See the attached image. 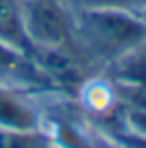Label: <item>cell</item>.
<instances>
[{
	"label": "cell",
	"mask_w": 146,
	"mask_h": 148,
	"mask_svg": "<svg viewBox=\"0 0 146 148\" xmlns=\"http://www.w3.org/2000/svg\"><path fill=\"white\" fill-rule=\"evenodd\" d=\"M0 40L30 58L32 42L24 28L20 0H0Z\"/></svg>",
	"instance_id": "obj_5"
},
{
	"label": "cell",
	"mask_w": 146,
	"mask_h": 148,
	"mask_svg": "<svg viewBox=\"0 0 146 148\" xmlns=\"http://www.w3.org/2000/svg\"><path fill=\"white\" fill-rule=\"evenodd\" d=\"M20 6L32 48L74 44L72 10L64 0H20Z\"/></svg>",
	"instance_id": "obj_2"
},
{
	"label": "cell",
	"mask_w": 146,
	"mask_h": 148,
	"mask_svg": "<svg viewBox=\"0 0 146 148\" xmlns=\"http://www.w3.org/2000/svg\"><path fill=\"white\" fill-rule=\"evenodd\" d=\"M0 128L32 132L40 130V112L14 88L0 84Z\"/></svg>",
	"instance_id": "obj_4"
},
{
	"label": "cell",
	"mask_w": 146,
	"mask_h": 148,
	"mask_svg": "<svg viewBox=\"0 0 146 148\" xmlns=\"http://www.w3.org/2000/svg\"><path fill=\"white\" fill-rule=\"evenodd\" d=\"M140 12H142V16L146 18V0H142V6H140Z\"/></svg>",
	"instance_id": "obj_8"
},
{
	"label": "cell",
	"mask_w": 146,
	"mask_h": 148,
	"mask_svg": "<svg viewBox=\"0 0 146 148\" xmlns=\"http://www.w3.org/2000/svg\"><path fill=\"white\" fill-rule=\"evenodd\" d=\"M6 80L20 86L52 90L44 74L38 70V66L26 54L0 40V82H6Z\"/></svg>",
	"instance_id": "obj_3"
},
{
	"label": "cell",
	"mask_w": 146,
	"mask_h": 148,
	"mask_svg": "<svg viewBox=\"0 0 146 148\" xmlns=\"http://www.w3.org/2000/svg\"><path fill=\"white\" fill-rule=\"evenodd\" d=\"M72 38L92 66L106 68L146 42V18L134 8H70Z\"/></svg>",
	"instance_id": "obj_1"
},
{
	"label": "cell",
	"mask_w": 146,
	"mask_h": 148,
	"mask_svg": "<svg viewBox=\"0 0 146 148\" xmlns=\"http://www.w3.org/2000/svg\"><path fill=\"white\" fill-rule=\"evenodd\" d=\"M70 8H134L140 10L142 0H64Z\"/></svg>",
	"instance_id": "obj_7"
},
{
	"label": "cell",
	"mask_w": 146,
	"mask_h": 148,
	"mask_svg": "<svg viewBox=\"0 0 146 148\" xmlns=\"http://www.w3.org/2000/svg\"><path fill=\"white\" fill-rule=\"evenodd\" d=\"M110 80L116 84H146V42L134 50H130L128 54H124L116 62L108 64L104 68Z\"/></svg>",
	"instance_id": "obj_6"
}]
</instances>
